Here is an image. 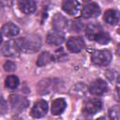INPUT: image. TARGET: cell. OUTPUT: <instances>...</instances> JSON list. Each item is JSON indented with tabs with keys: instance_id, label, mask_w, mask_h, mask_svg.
<instances>
[{
	"instance_id": "cell-1",
	"label": "cell",
	"mask_w": 120,
	"mask_h": 120,
	"mask_svg": "<svg viewBox=\"0 0 120 120\" xmlns=\"http://www.w3.org/2000/svg\"><path fill=\"white\" fill-rule=\"evenodd\" d=\"M20 51L23 52H35L41 46V39L39 36L31 35L18 39Z\"/></svg>"
},
{
	"instance_id": "cell-2",
	"label": "cell",
	"mask_w": 120,
	"mask_h": 120,
	"mask_svg": "<svg viewBox=\"0 0 120 120\" xmlns=\"http://www.w3.org/2000/svg\"><path fill=\"white\" fill-rule=\"evenodd\" d=\"M112 60V53L108 50L96 51L92 54V62L97 66L105 67L110 64Z\"/></svg>"
},
{
	"instance_id": "cell-3",
	"label": "cell",
	"mask_w": 120,
	"mask_h": 120,
	"mask_svg": "<svg viewBox=\"0 0 120 120\" xmlns=\"http://www.w3.org/2000/svg\"><path fill=\"white\" fill-rule=\"evenodd\" d=\"M9 102L11 105V109L14 112H20L26 109L28 106V100L26 99V98L17 94L9 96Z\"/></svg>"
},
{
	"instance_id": "cell-4",
	"label": "cell",
	"mask_w": 120,
	"mask_h": 120,
	"mask_svg": "<svg viewBox=\"0 0 120 120\" xmlns=\"http://www.w3.org/2000/svg\"><path fill=\"white\" fill-rule=\"evenodd\" d=\"M108 91V84L102 79L95 80L89 86V92L95 96H102Z\"/></svg>"
},
{
	"instance_id": "cell-5",
	"label": "cell",
	"mask_w": 120,
	"mask_h": 120,
	"mask_svg": "<svg viewBox=\"0 0 120 120\" xmlns=\"http://www.w3.org/2000/svg\"><path fill=\"white\" fill-rule=\"evenodd\" d=\"M47 112H48L47 101H45L44 99H39L37 102H35L31 110V115L34 118H41L46 115Z\"/></svg>"
},
{
	"instance_id": "cell-6",
	"label": "cell",
	"mask_w": 120,
	"mask_h": 120,
	"mask_svg": "<svg viewBox=\"0 0 120 120\" xmlns=\"http://www.w3.org/2000/svg\"><path fill=\"white\" fill-rule=\"evenodd\" d=\"M20 47L18 39H11L7 41L2 47V52L5 56H15L20 52Z\"/></svg>"
},
{
	"instance_id": "cell-7",
	"label": "cell",
	"mask_w": 120,
	"mask_h": 120,
	"mask_svg": "<svg viewBox=\"0 0 120 120\" xmlns=\"http://www.w3.org/2000/svg\"><path fill=\"white\" fill-rule=\"evenodd\" d=\"M102 108V101L98 98H90L84 102L83 111L89 114H95Z\"/></svg>"
},
{
	"instance_id": "cell-8",
	"label": "cell",
	"mask_w": 120,
	"mask_h": 120,
	"mask_svg": "<svg viewBox=\"0 0 120 120\" xmlns=\"http://www.w3.org/2000/svg\"><path fill=\"white\" fill-rule=\"evenodd\" d=\"M84 47V41L81 37H71L67 41V48L70 52H80Z\"/></svg>"
},
{
	"instance_id": "cell-9",
	"label": "cell",
	"mask_w": 120,
	"mask_h": 120,
	"mask_svg": "<svg viewBox=\"0 0 120 120\" xmlns=\"http://www.w3.org/2000/svg\"><path fill=\"white\" fill-rule=\"evenodd\" d=\"M52 28L56 31V32H62L64 30H66L68 26V19L63 16L62 14H59V13H56L53 18H52Z\"/></svg>"
},
{
	"instance_id": "cell-10",
	"label": "cell",
	"mask_w": 120,
	"mask_h": 120,
	"mask_svg": "<svg viewBox=\"0 0 120 120\" xmlns=\"http://www.w3.org/2000/svg\"><path fill=\"white\" fill-rule=\"evenodd\" d=\"M99 13H100V8H99L98 5L97 3H94V2L86 4L82 8V17L86 18V19L97 17V16H98Z\"/></svg>"
},
{
	"instance_id": "cell-11",
	"label": "cell",
	"mask_w": 120,
	"mask_h": 120,
	"mask_svg": "<svg viewBox=\"0 0 120 120\" xmlns=\"http://www.w3.org/2000/svg\"><path fill=\"white\" fill-rule=\"evenodd\" d=\"M62 8L66 13H68L69 15H75L79 11L80 3L75 0H67V1L63 2Z\"/></svg>"
},
{
	"instance_id": "cell-12",
	"label": "cell",
	"mask_w": 120,
	"mask_h": 120,
	"mask_svg": "<svg viewBox=\"0 0 120 120\" xmlns=\"http://www.w3.org/2000/svg\"><path fill=\"white\" fill-rule=\"evenodd\" d=\"M18 6L20 9L25 14L34 13L37 9V4L33 0H22L18 2Z\"/></svg>"
},
{
	"instance_id": "cell-13",
	"label": "cell",
	"mask_w": 120,
	"mask_h": 120,
	"mask_svg": "<svg viewBox=\"0 0 120 120\" xmlns=\"http://www.w3.org/2000/svg\"><path fill=\"white\" fill-rule=\"evenodd\" d=\"M67 107V102L64 98H56L52 102V108L51 112L53 115H59L61 114Z\"/></svg>"
},
{
	"instance_id": "cell-14",
	"label": "cell",
	"mask_w": 120,
	"mask_h": 120,
	"mask_svg": "<svg viewBox=\"0 0 120 120\" xmlns=\"http://www.w3.org/2000/svg\"><path fill=\"white\" fill-rule=\"evenodd\" d=\"M46 40L51 45H60V44H62L64 42L65 37L60 32L52 31V32L48 33L47 38H46Z\"/></svg>"
},
{
	"instance_id": "cell-15",
	"label": "cell",
	"mask_w": 120,
	"mask_h": 120,
	"mask_svg": "<svg viewBox=\"0 0 120 120\" xmlns=\"http://www.w3.org/2000/svg\"><path fill=\"white\" fill-rule=\"evenodd\" d=\"M1 31L4 36H6L8 38H12L19 34L20 29L16 24H14L12 22H7L2 26Z\"/></svg>"
},
{
	"instance_id": "cell-16",
	"label": "cell",
	"mask_w": 120,
	"mask_h": 120,
	"mask_svg": "<svg viewBox=\"0 0 120 120\" xmlns=\"http://www.w3.org/2000/svg\"><path fill=\"white\" fill-rule=\"evenodd\" d=\"M104 21L112 25H114L118 22L119 20V16H118V12L114 9H108L105 11L104 16H103Z\"/></svg>"
},
{
	"instance_id": "cell-17",
	"label": "cell",
	"mask_w": 120,
	"mask_h": 120,
	"mask_svg": "<svg viewBox=\"0 0 120 120\" xmlns=\"http://www.w3.org/2000/svg\"><path fill=\"white\" fill-rule=\"evenodd\" d=\"M101 26L98 23H89L85 28V34L86 37L89 39H94V38L101 31Z\"/></svg>"
},
{
	"instance_id": "cell-18",
	"label": "cell",
	"mask_w": 120,
	"mask_h": 120,
	"mask_svg": "<svg viewBox=\"0 0 120 120\" xmlns=\"http://www.w3.org/2000/svg\"><path fill=\"white\" fill-rule=\"evenodd\" d=\"M52 60V55L49 52H43L38 56L37 60V65L38 67H43V66L48 65Z\"/></svg>"
},
{
	"instance_id": "cell-19",
	"label": "cell",
	"mask_w": 120,
	"mask_h": 120,
	"mask_svg": "<svg viewBox=\"0 0 120 120\" xmlns=\"http://www.w3.org/2000/svg\"><path fill=\"white\" fill-rule=\"evenodd\" d=\"M20 83V81H19V78L15 75H9L6 78V81H5V85L6 87L9 88V89H15L18 87Z\"/></svg>"
},
{
	"instance_id": "cell-20",
	"label": "cell",
	"mask_w": 120,
	"mask_h": 120,
	"mask_svg": "<svg viewBox=\"0 0 120 120\" xmlns=\"http://www.w3.org/2000/svg\"><path fill=\"white\" fill-rule=\"evenodd\" d=\"M95 41H97L98 43L99 44H106L110 41V35L106 32H103V31H100L95 38L94 39Z\"/></svg>"
},
{
	"instance_id": "cell-21",
	"label": "cell",
	"mask_w": 120,
	"mask_h": 120,
	"mask_svg": "<svg viewBox=\"0 0 120 120\" xmlns=\"http://www.w3.org/2000/svg\"><path fill=\"white\" fill-rule=\"evenodd\" d=\"M108 113L111 120H119V107L117 105L110 108Z\"/></svg>"
},
{
	"instance_id": "cell-22",
	"label": "cell",
	"mask_w": 120,
	"mask_h": 120,
	"mask_svg": "<svg viewBox=\"0 0 120 120\" xmlns=\"http://www.w3.org/2000/svg\"><path fill=\"white\" fill-rule=\"evenodd\" d=\"M8 111V103L6 101V99L0 96V115L5 114Z\"/></svg>"
},
{
	"instance_id": "cell-23",
	"label": "cell",
	"mask_w": 120,
	"mask_h": 120,
	"mask_svg": "<svg viewBox=\"0 0 120 120\" xmlns=\"http://www.w3.org/2000/svg\"><path fill=\"white\" fill-rule=\"evenodd\" d=\"M66 57H67V55H66V53H65V52H64V50H63L62 48H60L59 50H57V51L55 52L54 59H55L56 61H62V60L66 59Z\"/></svg>"
},
{
	"instance_id": "cell-24",
	"label": "cell",
	"mask_w": 120,
	"mask_h": 120,
	"mask_svg": "<svg viewBox=\"0 0 120 120\" xmlns=\"http://www.w3.org/2000/svg\"><path fill=\"white\" fill-rule=\"evenodd\" d=\"M4 69L8 72H11V71H14L16 69V64L12 61H7L5 64H4Z\"/></svg>"
},
{
	"instance_id": "cell-25",
	"label": "cell",
	"mask_w": 120,
	"mask_h": 120,
	"mask_svg": "<svg viewBox=\"0 0 120 120\" xmlns=\"http://www.w3.org/2000/svg\"><path fill=\"white\" fill-rule=\"evenodd\" d=\"M2 12H3V6H2V4L0 3V16H1V14H2Z\"/></svg>"
},
{
	"instance_id": "cell-26",
	"label": "cell",
	"mask_w": 120,
	"mask_h": 120,
	"mask_svg": "<svg viewBox=\"0 0 120 120\" xmlns=\"http://www.w3.org/2000/svg\"><path fill=\"white\" fill-rule=\"evenodd\" d=\"M2 41H3V38H2V34L0 33V45H1V43H2Z\"/></svg>"
},
{
	"instance_id": "cell-27",
	"label": "cell",
	"mask_w": 120,
	"mask_h": 120,
	"mask_svg": "<svg viewBox=\"0 0 120 120\" xmlns=\"http://www.w3.org/2000/svg\"><path fill=\"white\" fill-rule=\"evenodd\" d=\"M97 120H106V119H105L104 117H99V118H98Z\"/></svg>"
}]
</instances>
